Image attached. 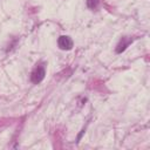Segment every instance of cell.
I'll list each match as a JSON object with an SVG mask.
<instances>
[{"mask_svg":"<svg viewBox=\"0 0 150 150\" xmlns=\"http://www.w3.org/2000/svg\"><path fill=\"white\" fill-rule=\"evenodd\" d=\"M57 45H59V47H60L61 49H63V50H69V49L73 48V40H71L69 36H67V35H62V36L59 38Z\"/></svg>","mask_w":150,"mask_h":150,"instance_id":"cell-2","label":"cell"},{"mask_svg":"<svg viewBox=\"0 0 150 150\" xmlns=\"http://www.w3.org/2000/svg\"><path fill=\"white\" fill-rule=\"evenodd\" d=\"M45 75H46L45 68H43L42 66H38V67L32 71L30 80H32L33 83H40V82L45 79Z\"/></svg>","mask_w":150,"mask_h":150,"instance_id":"cell-1","label":"cell"},{"mask_svg":"<svg viewBox=\"0 0 150 150\" xmlns=\"http://www.w3.org/2000/svg\"><path fill=\"white\" fill-rule=\"evenodd\" d=\"M97 5H98V0H87V6H88L90 9L96 8Z\"/></svg>","mask_w":150,"mask_h":150,"instance_id":"cell-4","label":"cell"},{"mask_svg":"<svg viewBox=\"0 0 150 150\" xmlns=\"http://www.w3.org/2000/svg\"><path fill=\"white\" fill-rule=\"evenodd\" d=\"M130 42H131L130 39H125V38H123V39L120 41V43L117 45V47H116V53H122L123 50H125V48L129 46Z\"/></svg>","mask_w":150,"mask_h":150,"instance_id":"cell-3","label":"cell"}]
</instances>
